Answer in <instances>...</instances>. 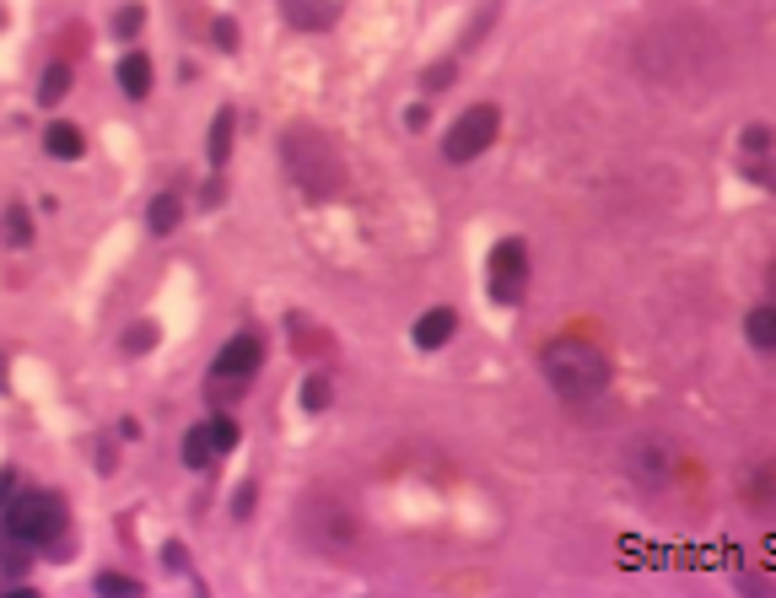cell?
<instances>
[{
  "instance_id": "obj_14",
  "label": "cell",
  "mask_w": 776,
  "mask_h": 598,
  "mask_svg": "<svg viewBox=\"0 0 776 598\" xmlns=\"http://www.w3.org/2000/svg\"><path fill=\"white\" fill-rule=\"evenodd\" d=\"M744 497H750V507H755V512H776V458H766V464L750 475Z\"/></svg>"
},
{
  "instance_id": "obj_20",
  "label": "cell",
  "mask_w": 776,
  "mask_h": 598,
  "mask_svg": "<svg viewBox=\"0 0 776 598\" xmlns=\"http://www.w3.org/2000/svg\"><path fill=\"white\" fill-rule=\"evenodd\" d=\"M210 432V448L216 453H232L238 448V426H232V415H210V421H200Z\"/></svg>"
},
{
  "instance_id": "obj_34",
  "label": "cell",
  "mask_w": 776,
  "mask_h": 598,
  "mask_svg": "<svg viewBox=\"0 0 776 598\" xmlns=\"http://www.w3.org/2000/svg\"><path fill=\"white\" fill-rule=\"evenodd\" d=\"M221 195H227V184H221V178H210V184H206V205H216Z\"/></svg>"
},
{
  "instance_id": "obj_3",
  "label": "cell",
  "mask_w": 776,
  "mask_h": 598,
  "mask_svg": "<svg viewBox=\"0 0 776 598\" xmlns=\"http://www.w3.org/2000/svg\"><path fill=\"white\" fill-rule=\"evenodd\" d=\"M6 523L0 529H11L17 540H28V545H54L59 534H65V501L54 497V491H28V497H17L6 512H0Z\"/></svg>"
},
{
  "instance_id": "obj_17",
  "label": "cell",
  "mask_w": 776,
  "mask_h": 598,
  "mask_svg": "<svg viewBox=\"0 0 776 598\" xmlns=\"http://www.w3.org/2000/svg\"><path fill=\"white\" fill-rule=\"evenodd\" d=\"M146 221H152V232H162V238H167V232H173V227L184 221V205H178L173 195H156L152 210H146Z\"/></svg>"
},
{
  "instance_id": "obj_18",
  "label": "cell",
  "mask_w": 776,
  "mask_h": 598,
  "mask_svg": "<svg viewBox=\"0 0 776 598\" xmlns=\"http://www.w3.org/2000/svg\"><path fill=\"white\" fill-rule=\"evenodd\" d=\"M65 93H70V65H50L44 81H39V102L54 108V102H65Z\"/></svg>"
},
{
  "instance_id": "obj_7",
  "label": "cell",
  "mask_w": 776,
  "mask_h": 598,
  "mask_svg": "<svg viewBox=\"0 0 776 598\" xmlns=\"http://www.w3.org/2000/svg\"><path fill=\"white\" fill-rule=\"evenodd\" d=\"M259 361H264V340H259V335H232L227 346L216 350V367H210V372H216V378H243V383H249V378L259 372Z\"/></svg>"
},
{
  "instance_id": "obj_15",
  "label": "cell",
  "mask_w": 776,
  "mask_h": 598,
  "mask_svg": "<svg viewBox=\"0 0 776 598\" xmlns=\"http://www.w3.org/2000/svg\"><path fill=\"white\" fill-rule=\"evenodd\" d=\"M232 124H238V113L232 108H221L216 119H210V141H206V151H210V162L221 167L227 156H232Z\"/></svg>"
},
{
  "instance_id": "obj_6",
  "label": "cell",
  "mask_w": 776,
  "mask_h": 598,
  "mask_svg": "<svg viewBox=\"0 0 776 598\" xmlns=\"http://www.w3.org/2000/svg\"><path fill=\"white\" fill-rule=\"evenodd\" d=\"M485 292H491V302H502V307H517V302H523V292H528V249H523L517 238H507V243L491 249Z\"/></svg>"
},
{
  "instance_id": "obj_11",
  "label": "cell",
  "mask_w": 776,
  "mask_h": 598,
  "mask_svg": "<svg viewBox=\"0 0 776 598\" xmlns=\"http://www.w3.org/2000/svg\"><path fill=\"white\" fill-rule=\"evenodd\" d=\"M744 340H750L755 350H766V356H776V302L750 307V318H744Z\"/></svg>"
},
{
  "instance_id": "obj_13",
  "label": "cell",
  "mask_w": 776,
  "mask_h": 598,
  "mask_svg": "<svg viewBox=\"0 0 776 598\" xmlns=\"http://www.w3.org/2000/svg\"><path fill=\"white\" fill-rule=\"evenodd\" d=\"M44 151L59 156V162H76L81 151H87V135L76 130V124H65V119H54L50 130H44Z\"/></svg>"
},
{
  "instance_id": "obj_23",
  "label": "cell",
  "mask_w": 776,
  "mask_h": 598,
  "mask_svg": "<svg viewBox=\"0 0 776 598\" xmlns=\"http://www.w3.org/2000/svg\"><path fill=\"white\" fill-rule=\"evenodd\" d=\"M6 232H11V243H33V216L22 205H11L6 210Z\"/></svg>"
},
{
  "instance_id": "obj_9",
  "label": "cell",
  "mask_w": 776,
  "mask_h": 598,
  "mask_svg": "<svg viewBox=\"0 0 776 598\" xmlns=\"http://www.w3.org/2000/svg\"><path fill=\"white\" fill-rule=\"evenodd\" d=\"M631 475H636L642 486H664V475H669V448H664L658 437L631 443Z\"/></svg>"
},
{
  "instance_id": "obj_26",
  "label": "cell",
  "mask_w": 776,
  "mask_h": 598,
  "mask_svg": "<svg viewBox=\"0 0 776 598\" xmlns=\"http://www.w3.org/2000/svg\"><path fill=\"white\" fill-rule=\"evenodd\" d=\"M92 588H98V594H124V598L141 594V583H135V577H119V572H103V577H98Z\"/></svg>"
},
{
  "instance_id": "obj_28",
  "label": "cell",
  "mask_w": 776,
  "mask_h": 598,
  "mask_svg": "<svg viewBox=\"0 0 776 598\" xmlns=\"http://www.w3.org/2000/svg\"><path fill=\"white\" fill-rule=\"evenodd\" d=\"M141 22H146V11H141V6H124V11L113 17V33H119V39H135Z\"/></svg>"
},
{
  "instance_id": "obj_31",
  "label": "cell",
  "mask_w": 776,
  "mask_h": 598,
  "mask_svg": "<svg viewBox=\"0 0 776 598\" xmlns=\"http://www.w3.org/2000/svg\"><path fill=\"white\" fill-rule=\"evenodd\" d=\"M11 501H17V469H6V475H0V512H6Z\"/></svg>"
},
{
  "instance_id": "obj_36",
  "label": "cell",
  "mask_w": 776,
  "mask_h": 598,
  "mask_svg": "<svg viewBox=\"0 0 776 598\" xmlns=\"http://www.w3.org/2000/svg\"><path fill=\"white\" fill-rule=\"evenodd\" d=\"M0 383H6V356H0Z\"/></svg>"
},
{
  "instance_id": "obj_5",
  "label": "cell",
  "mask_w": 776,
  "mask_h": 598,
  "mask_svg": "<svg viewBox=\"0 0 776 598\" xmlns=\"http://www.w3.org/2000/svg\"><path fill=\"white\" fill-rule=\"evenodd\" d=\"M496 130H502V108L496 102H474V108H464L453 119V130L442 135V156L448 162H474L480 151L496 141Z\"/></svg>"
},
{
  "instance_id": "obj_22",
  "label": "cell",
  "mask_w": 776,
  "mask_h": 598,
  "mask_svg": "<svg viewBox=\"0 0 776 598\" xmlns=\"http://www.w3.org/2000/svg\"><path fill=\"white\" fill-rule=\"evenodd\" d=\"M744 178L761 184V189H776V156H750L744 162Z\"/></svg>"
},
{
  "instance_id": "obj_29",
  "label": "cell",
  "mask_w": 776,
  "mask_h": 598,
  "mask_svg": "<svg viewBox=\"0 0 776 598\" xmlns=\"http://www.w3.org/2000/svg\"><path fill=\"white\" fill-rule=\"evenodd\" d=\"M772 146H776V135L766 124H750V130H744V151H750V156H766Z\"/></svg>"
},
{
  "instance_id": "obj_1",
  "label": "cell",
  "mask_w": 776,
  "mask_h": 598,
  "mask_svg": "<svg viewBox=\"0 0 776 598\" xmlns=\"http://www.w3.org/2000/svg\"><path fill=\"white\" fill-rule=\"evenodd\" d=\"M281 162L292 173V184L308 199H335L346 189V156L335 151V141L313 124H292L281 135Z\"/></svg>"
},
{
  "instance_id": "obj_19",
  "label": "cell",
  "mask_w": 776,
  "mask_h": 598,
  "mask_svg": "<svg viewBox=\"0 0 776 598\" xmlns=\"http://www.w3.org/2000/svg\"><path fill=\"white\" fill-rule=\"evenodd\" d=\"M453 76H459V65H453V59H437V65H426V70H420V93H426V98H437V93H448V87H453Z\"/></svg>"
},
{
  "instance_id": "obj_4",
  "label": "cell",
  "mask_w": 776,
  "mask_h": 598,
  "mask_svg": "<svg viewBox=\"0 0 776 598\" xmlns=\"http://www.w3.org/2000/svg\"><path fill=\"white\" fill-rule=\"evenodd\" d=\"M297 534H303L313 550H346L357 540V512H351L346 501L308 497L297 507Z\"/></svg>"
},
{
  "instance_id": "obj_10",
  "label": "cell",
  "mask_w": 776,
  "mask_h": 598,
  "mask_svg": "<svg viewBox=\"0 0 776 598\" xmlns=\"http://www.w3.org/2000/svg\"><path fill=\"white\" fill-rule=\"evenodd\" d=\"M453 329H459V313L453 307H431V313H420L415 318V346L420 350H437L453 340Z\"/></svg>"
},
{
  "instance_id": "obj_37",
  "label": "cell",
  "mask_w": 776,
  "mask_h": 598,
  "mask_svg": "<svg viewBox=\"0 0 776 598\" xmlns=\"http://www.w3.org/2000/svg\"><path fill=\"white\" fill-rule=\"evenodd\" d=\"M0 28H6V6H0Z\"/></svg>"
},
{
  "instance_id": "obj_12",
  "label": "cell",
  "mask_w": 776,
  "mask_h": 598,
  "mask_svg": "<svg viewBox=\"0 0 776 598\" xmlns=\"http://www.w3.org/2000/svg\"><path fill=\"white\" fill-rule=\"evenodd\" d=\"M119 93H124V98H146V93H152V59L141 50L119 59Z\"/></svg>"
},
{
  "instance_id": "obj_30",
  "label": "cell",
  "mask_w": 776,
  "mask_h": 598,
  "mask_svg": "<svg viewBox=\"0 0 776 598\" xmlns=\"http://www.w3.org/2000/svg\"><path fill=\"white\" fill-rule=\"evenodd\" d=\"M254 501H259V486H254V480H243V486H238V497H232V518H249V512H254Z\"/></svg>"
},
{
  "instance_id": "obj_24",
  "label": "cell",
  "mask_w": 776,
  "mask_h": 598,
  "mask_svg": "<svg viewBox=\"0 0 776 598\" xmlns=\"http://www.w3.org/2000/svg\"><path fill=\"white\" fill-rule=\"evenodd\" d=\"M156 346V324H135V329H124V350L130 356H146Z\"/></svg>"
},
{
  "instance_id": "obj_27",
  "label": "cell",
  "mask_w": 776,
  "mask_h": 598,
  "mask_svg": "<svg viewBox=\"0 0 776 598\" xmlns=\"http://www.w3.org/2000/svg\"><path fill=\"white\" fill-rule=\"evenodd\" d=\"M210 39H216L221 54H232L238 50V22H232V17H216V22H210Z\"/></svg>"
},
{
  "instance_id": "obj_32",
  "label": "cell",
  "mask_w": 776,
  "mask_h": 598,
  "mask_svg": "<svg viewBox=\"0 0 776 598\" xmlns=\"http://www.w3.org/2000/svg\"><path fill=\"white\" fill-rule=\"evenodd\" d=\"M162 561H167L173 572H184V566H189V555H184V545H167V550H162Z\"/></svg>"
},
{
  "instance_id": "obj_8",
  "label": "cell",
  "mask_w": 776,
  "mask_h": 598,
  "mask_svg": "<svg viewBox=\"0 0 776 598\" xmlns=\"http://www.w3.org/2000/svg\"><path fill=\"white\" fill-rule=\"evenodd\" d=\"M281 17L292 28H303V33H324V28H335L340 6L335 0H281Z\"/></svg>"
},
{
  "instance_id": "obj_33",
  "label": "cell",
  "mask_w": 776,
  "mask_h": 598,
  "mask_svg": "<svg viewBox=\"0 0 776 598\" xmlns=\"http://www.w3.org/2000/svg\"><path fill=\"white\" fill-rule=\"evenodd\" d=\"M426 119H431V108H426V102H415L411 113H405V124H411V130H426Z\"/></svg>"
},
{
  "instance_id": "obj_21",
  "label": "cell",
  "mask_w": 776,
  "mask_h": 598,
  "mask_svg": "<svg viewBox=\"0 0 776 598\" xmlns=\"http://www.w3.org/2000/svg\"><path fill=\"white\" fill-rule=\"evenodd\" d=\"M28 540H17V534H11V529H0V566H6V572H22V566H28Z\"/></svg>"
},
{
  "instance_id": "obj_2",
  "label": "cell",
  "mask_w": 776,
  "mask_h": 598,
  "mask_svg": "<svg viewBox=\"0 0 776 598\" xmlns=\"http://www.w3.org/2000/svg\"><path fill=\"white\" fill-rule=\"evenodd\" d=\"M539 367H545L550 389L561 399H593V394H604V383H610V356L593 346V340H582V335L550 340L545 356H539Z\"/></svg>"
},
{
  "instance_id": "obj_25",
  "label": "cell",
  "mask_w": 776,
  "mask_h": 598,
  "mask_svg": "<svg viewBox=\"0 0 776 598\" xmlns=\"http://www.w3.org/2000/svg\"><path fill=\"white\" fill-rule=\"evenodd\" d=\"M324 404H329V378L313 372L308 383H303V410H324Z\"/></svg>"
},
{
  "instance_id": "obj_16",
  "label": "cell",
  "mask_w": 776,
  "mask_h": 598,
  "mask_svg": "<svg viewBox=\"0 0 776 598\" xmlns=\"http://www.w3.org/2000/svg\"><path fill=\"white\" fill-rule=\"evenodd\" d=\"M216 458H221V453L210 448V432L206 426H195V432L184 437V464H189V469H210Z\"/></svg>"
},
{
  "instance_id": "obj_35",
  "label": "cell",
  "mask_w": 776,
  "mask_h": 598,
  "mask_svg": "<svg viewBox=\"0 0 776 598\" xmlns=\"http://www.w3.org/2000/svg\"><path fill=\"white\" fill-rule=\"evenodd\" d=\"M766 292H772V302H776V264L766 270Z\"/></svg>"
}]
</instances>
